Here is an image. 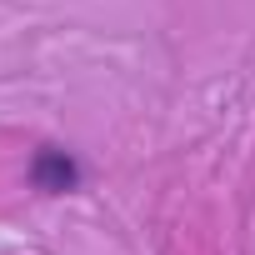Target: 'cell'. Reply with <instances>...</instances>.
Returning a JSON list of instances; mask_svg holds the SVG:
<instances>
[{"mask_svg": "<svg viewBox=\"0 0 255 255\" xmlns=\"http://www.w3.org/2000/svg\"><path fill=\"white\" fill-rule=\"evenodd\" d=\"M30 185L40 195H75L85 185V165L75 160V150L65 145H40L30 155Z\"/></svg>", "mask_w": 255, "mask_h": 255, "instance_id": "1", "label": "cell"}]
</instances>
